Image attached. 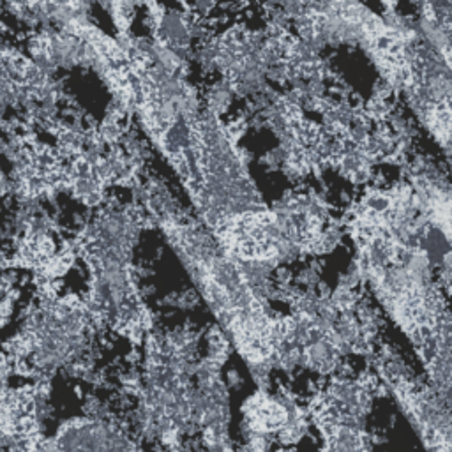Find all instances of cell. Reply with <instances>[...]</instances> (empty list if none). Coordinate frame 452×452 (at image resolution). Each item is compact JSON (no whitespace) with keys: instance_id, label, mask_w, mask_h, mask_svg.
I'll use <instances>...</instances> for the list:
<instances>
[{"instance_id":"obj_1","label":"cell","mask_w":452,"mask_h":452,"mask_svg":"<svg viewBox=\"0 0 452 452\" xmlns=\"http://www.w3.org/2000/svg\"><path fill=\"white\" fill-rule=\"evenodd\" d=\"M248 410V419L251 422L252 431L265 433V431H274V429L283 428L288 422V411L285 407H281L276 401L258 396L249 403Z\"/></svg>"}]
</instances>
